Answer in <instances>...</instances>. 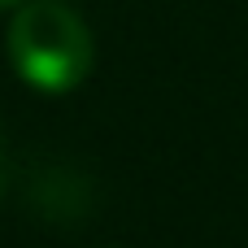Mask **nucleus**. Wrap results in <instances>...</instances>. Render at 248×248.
<instances>
[{
	"mask_svg": "<svg viewBox=\"0 0 248 248\" xmlns=\"http://www.w3.org/2000/svg\"><path fill=\"white\" fill-rule=\"evenodd\" d=\"M9 65L26 87L74 92L96 65V39L83 13L65 0H26L4 31Z\"/></svg>",
	"mask_w": 248,
	"mask_h": 248,
	"instance_id": "1",
	"label": "nucleus"
},
{
	"mask_svg": "<svg viewBox=\"0 0 248 248\" xmlns=\"http://www.w3.org/2000/svg\"><path fill=\"white\" fill-rule=\"evenodd\" d=\"M9 174H13V157H9V135H4V122H0V192L9 187Z\"/></svg>",
	"mask_w": 248,
	"mask_h": 248,
	"instance_id": "2",
	"label": "nucleus"
},
{
	"mask_svg": "<svg viewBox=\"0 0 248 248\" xmlns=\"http://www.w3.org/2000/svg\"><path fill=\"white\" fill-rule=\"evenodd\" d=\"M17 4H26V0H0V9H17Z\"/></svg>",
	"mask_w": 248,
	"mask_h": 248,
	"instance_id": "3",
	"label": "nucleus"
},
{
	"mask_svg": "<svg viewBox=\"0 0 248 248\" xmlns=\"http://www.w3.org/2000/svg\"><path fill=\"white\" fill-rule=\"evenodd\" d=\"M100 248H118V244H100Z\"/></svg>",
	"mask_w": 248,
	"mask_h": 248,
	"instance_id": "4",
	"label": "nucleus"
}]
</instances>
